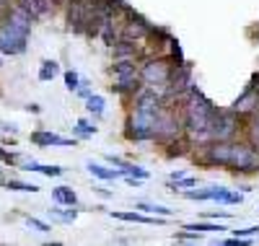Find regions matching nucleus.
I'll return each mask as SVG.
<instances>
[{"instance_id": "obj_1", "label": "nucleus", "mask_w": 259, "mask_h": 246, "mask_svg": "<svg viewBox=\"0 0 259 246\" xmlns=\"http://www.w3.org/2000/svg\"><path fill=\"white\" fill-rule=\"evenodd\" d=\"M163 109V94L156 88L143 86L135 96L127 99V119H124V138L130 143H153L156 138V119Z\"/></svg>"}, {"instance_id": "obj_2", "label": "nucleus", "mask_w": 259, "mask_h": 246, "mask_svg": "<svg viewBox=\"0 0 259 246\" xmlns=\"http://www.w3.org/2000/svg\"><path fill=\"white\" fill-rule=\"evenodd\" d=\"M31 13L18 6L8 3L6 11L0 13V52L3 55H24L26 42L31 34Z\"/></svg>"}, {"instance_id": "obj_3", "label": "nucleus", "mask_w": 259, "mask_h": 246, "mask_svg": "<svg viewBox=\"0 0 259 246\" xmlns=\"http://www.w3.org/2000/svg\"><path fill=\"white\" fill-rule=\"evenodd\" d=\"M218 114V106H215L197 86H192V91L187 94L184 104H182V117H184V132L189 135V140L197 145L207 140L210 125Z\"/></svg>"}, {"instance_id": "obj_4", "label": "nucleus", "mask_w": 259, "mask_h": 246, "mask_svg": "<svg viewBox=\"0 0 259 246\" xmlns=\"http://www.w3.org/2000/svg\"><path fill=\"white\" fill-rule=\"evenodd\" d=\"M109 75H112L109 91L117 94V96H122V99L135 96L140 88H143L140 62H138V60H114L112 68H109Z\"/></svg>"}, {"instance_id": "obj_5", "label": "nucleus", "mask_w": 259, "mask_h": 246, "mask_svg": "<svg viewBox=\"0 0 259 246\" xmlns=\"http://www.w3.org/2000/svg\"><path fill=\"white\" fill-rule=\"evenodd\" d=\"M174 60L163 52H153V55H145L140 60V78H143V86L148 88H156V91H163L168 86V78H171V70H174Z\"/></svg>"}, {"instance_id": "obj_6", "label": "nucleus", "mask_w": 259, "mask_h": 246, "mask_svg": "<svg viewBox=\"0 0 259 246\" xmlns=\"http://www.w3.org/2000/svg\"><path fill=\"white\" fill-rule=\"evenodd\" d=\"M233 140H205L192 148L189 158L202 169H228Z\"/></svg>"}, {"instance_id": "obj_7", "label": "nucleus", "mask_w": 259, "mask_h": 246, "mask_svg": "<svg viewBox=\"0 0 259 246\" xmlns=\"http://www.w3.org/2000/svg\"><path fill=\"white\" fill-rule=\"evenodd\" d=\"M228 171L236 176H251L259 174V148H254L246 138H236L231 143V161Z\"/></svg>"}, {"instance_id": "obj_8", "label": "nucleus", "mask_w": 259, "mask_h": 246, "mask_svg": "<svg viewBox=\"0 0 259 246\" xmlns=\"http://www.w3.org/2000/svg\"><path fill=\"white\" fill-rule=\"evenodd\" d=\"M244 117H239L236 111L228 109H218L210 132H207V140H236V138H244Z\"/></svg>"}, {"instance_id": "obj_9", "label": "nucleus", "mask_w": 259, "mask_h": 246, "mask_svg": "<svg viewBox=\"0 0 259 246\" xmlns=\"http://www.w3.org/2000/svg\"><path fill=\"white\" fill-rule=\"evenodd\" d=\"M91 16H94V6L91 0H68V29L73 34H83L91 24Z\"/></svg>"}, {"instance_id": "obj_10", "label": "nucleus", "mask_w": 259, "mask_h": 246, "mask_svg": "<svg viewBox=\"0 0 259 246\" xmlns=\"http://www.w3.org/2000/svg\"><path fill=\"white\" fill-rule=\"evenodd\" d=\"M112 57L114 60H143L145 57V50H143V42H133V39H119L114 47H112Z\"/></svg>"}, {"instance_id": "obj_11", "label": "nucleus", "mask_w": 259, "mask_h": 246, "mask_svg": "<svg viewBox=\"0 0 259 246\" xmlns=\"http://www.w3.org/2000/svg\"><path fill=\"white\" fill-rule=\"evenodd\" d=\"M34 145H41V148H50V145H55V148H75V138H62V135H57V132H47V130H36V132H31V138H29Z\"/></svg>"}, {"instance_id": "obj_12", "label": "nucleus", "mask_w": 259, "mask_h": 246, "mask_svg": "<svg viewBox=\"0 0 259 246\" xmlns=\"http://www.w3.org/2000/svg\"><path fill=\"white\" fill-rule=\"evenodd\" d=\"M112 218L114 220H122V223H143V226H161L168 218H161V215H148V213H135V210H112Z\"/></svg>"}, {"instance_id": "obj_13", "label": "nucleus", "mask_w": 259, "mask_h": 246, "mask_svg": "<svg viewBox=\"0 0 259 246\" xmlns=\"http://www.w3.org/2000/svg\"><path fill=\"white\" fill-rule=\"evenodd\" d=\"M231 109H233L239 117H244V119L251 117L254 111L259 109V91H249V88H244V94L231 104Z\"/></svg>"}, {"instance_id": "obj_14", "label": "nucleus", "mask_w": 259, "mask_h": 246, "mask_svg": "<svg viewBox=\"0 0 259 246\" xmlns=\"http://www.w3.org/2000/svg\"><path fill=\"white\" fill-rule=\"evenodd\" d=\"M163 148V155L166 158H187V155L192 153L194 143L189 140V135H182V138H174V140H168Z\"/></svg>"}, {"instance_id": "obj_15", "label": "nucleus", "mask_w": 259, "mask_h": 246, "mask_svg": "<svg viewBox=\"0 0 259 246\" xmlns=\"http://www.w3.org/2000/svg\"><path fill=\"white\" fill-rule=\"evenodd\" d=\"M85 169H89V174L91 176H96V179H101V182H117V179H124V174L117 169V166H104V163H96V161H89L85 163Z\"/></svg>"}, {"instance_id": "obj_16", "label": "nucleus", "mask_w": 259, "mask_h": 246, "mask_svg": "<svg viewBox=\"0 0 259 246\" xmlns=\"http://www.w3.org/2000/svg\"><path fill=\"white\" fill-rule=\"evenodd\" d=\"M52 199L57 205H62V208H75L78 205V194L70 187H55L52 189Z\"/></svg>"}, {"instance_id": "obj_17", "label": "nucleus", "mask_w": 259, "mask_h": 246, "mask_svg": "<svg viewBox=\"0 0 259 246\" xmlns=\"http://www.w3.org/2000/svg\"><path fill=\"white\" fill-rule=\"evenodd\" d=\"M244 138L254 148H259V109L254 111L251 117H246V122H244Z\"/></svg>"}, {"instance_id": "obj_18", "label": "nucleus", "mask_w": 259, "mask_h": 246, "mask_svg": "<svg viewBox=\"0 0 259 246\" xmlns=\"http://www.w3.org/2000/svg\"><path fill=\"white\" fill-rule=\"evenodd\" d=\"M184 228H189V231H197V233H215V231H228L226 226H221V223H215L212 218H207V220H197V223H184Z\"/></svg>"}, {"instance_id": "obj_19", "label": "nucleus", "mask_w": 259, "mask_h": 246, "mask_svg": "<svg viewBox=\"0 0 259 246\" xmlns=\"http://www.w3.org/2000/svg\"><path fill=\"white\" fill-rule=\"evenodd\" d=\"M135 210H143L148 215H161V218H171L174 215V210L166 208V205H158V202H148V199H140V202H135Z\"/></svg>"}, {"instance_id": "obj_20", "label": "nucleus", "mask_w": 259, "mask_h": 246, "mask_svg": "<svg viewBox=\"0 0 259 246\" xmlns=\"http://www.w3.org/2000/svg\"><path fill=\"white\" fill-rule=\"evenodd\" d=\"M24 171H36V174H45V176H62L65 174L62 166H50V163H39V161H26Z\"/></svg>"}, {"instance_id": "obj_21", "label": "nucleus", "mask_w": 259, "mask_h": 246, "mask_svg": "<svg viewBox=\"0 0 259 246\" xmlns=\"http://www.w3.org/2000/svg\"><path fill=\"white\" fill-rule=\"evenodd\" d=\"M60 75V65H57V60H45L39 65V80L41 83H50V80H55Z\"/></svg>"}, {"instance_id": "obj_22", "label": "nucleus", "mask_w": 259, "mask_h": 246, "mask_svg": "<svg viewBox=\"0 0 259 246\" xmlns=\"http://www.w3.org/2000/svg\"><path fill=\"white\" fill-rule=\"evenodd\" d=\"M85 109H89V114H94V117H104V111H106V101H104V96L91 94L89 99H85Z\"/></svg>"}, {"instance_id": "obj_23", "label": "nucleus", "mask_w": 259, "mask_h": 246, "mask_svg": "<svg viewBox=\"0 0 259 246\" xmlns=\"http://www.w3.org/2000/svg\"><path fill=\"white\" fill-rule=\"evenodd\" d=\"M96 132H99V127H96L91 119H78V122H75V138H80V140L94 138Z\"/></svg>"}, {"instance_id": "obj_24", "label": "nucleus", "mask_w": 259, "mask_h": 246, "mask_svg": "<svg viewBox=\"0 0 259 246\" xmlns=\"http://www.w3.org/2000/svg\"><path fill=\"white\" fill-rule=\"evenodd\" d=\"M192 187H197V179L194 176H182V179H177V182H168L171 192H184V189H192Z\"/></svg>"}, {"instance_id": "obj_25", "label": "nucleus", "mask_w": 259, "mask_h": 246, "mask_svg": "<svg viewBox=\"0 0 259 246\" xmlns=\"http://www.w3.org/2000/svg\"><path fill=\"white\" fill-rule=\"evenodd\" d=\"M6 187L8 189H13V192H39V187L36 184H29V182H21V179H8L6 182Z\"/></svg>"}, {"instance_id": "obj_26", "label": "nucleus", "mask_w": 259, "mask_h": 246, "mask_svg": "<svg viewBox=\"0 0 259 246\" xmlns=\"http://www.w3.org/2000/svg\"><path fill=\"white\" fill-rule=\"evenodd\" d=\"M62 78H65V88H68V91H73V94H75L78 88H80V75H78L75 70H65V75H62Z\"/></svg>"}, {"instance_id": "obj_27", "label": "nucleus", "mask_w": 259, "mask_h": 246, "mask_svg": "<svg viewBox=\"0 0 259 246\" xmlns=\"http://www.w3.org/2000/svg\"><path fill=\"white\" fill-rule=\"evenodd\" d=\"M52 215H55L57 220H62V223H73V220L78 218V210H62V205H57V208L52 210Z\"/></svg>"}, {"instance_id": "obj_28", "label": "nucleus", "mask_w": 259, "mask_h": 246, "mask_svg": "<svg viewBox=\"0 0 259 246\" xmlns=\"http://www.w3.org/2000/svg\"><path fill=\"white\" fill-rule=\"evenodd\" d=\"M202 236L197 233V231H189V228H184V231H177L174 233V241H189V243H197Z\"/></svg>"}, {"instance_id": "obj_29", "label": "nucleus", "mask_w": 259, "mask_h": 246, "mask_svg": "<svg viewBox=\"0 0 259 246\" xmlns=\"http://www.w3.org/2000/svg\"><path fill=\"white\" fill-rule=\"evenodd\" d=\"M124 174H127V176H138V179H143V182L150 176V171H148V169H143V166H138V163H130V169H127Z\"/></svg>"}, {"instance_id": "obj_30", "label": "nucleus", "mask_w": 259, "mask_h": 246, "mask_svg": "<svg viewBox=\"0 0 259 246\" xmlns=\"http://www.w3.org/2000/svg\"><path fill=\"white\" fill-rule=\"evenodd\" d=\"M26 226L34 228V231H39V233H50V231H52L45 220H36V218H26Z\"/></svg>"}, {"instance_id": "obj_31", "label": "nucleus", "mask_w": 259, "mask_h": 246, "mask_svg": "<svg viewBox=\"0 0 259 246\" xmlns=\"http://www.w3.org/2000/svg\"><path fill=\"white\" fill-rule=\"evenodd\" d=\"M106 163H112V166H117V169H119L122 174H124V171L130 169V161H124V158H119V155H112V153H109V155H106Z\"/></svg>"}, {"instance_id": "obj_32", "label": "nucleus", "mask_w": 259, "mask_h": 246, "mask_svg": "<svg viewBox=\"0 0 259 246\" xmlns=\"http://www.w3.org/2000/svg\"><path fill=\"white\" fill-rule=\"evenodd\" d=\"M233 236H241V238H251V236H259V226H249V228H236Z\"/></svg>"}, {"instance_id": "obj_33", "label": "nucleus", "mask_w": 259, "mask_h": 246, "mask_svg": "<svg viewBox=\"0 0 259 246\" xmlns=\"http://www.w3.org/2000/svg\"><path fill=\"white\" fill-rule=\"evenodd\" d=\"M18 161V155L16 153H11V150H6V148H0V163H16Z\"/></svg>"}, {"instance_id": "obj_34", "label": "nucleus", "mask_w": 259, "mask_h": 246, "mask_svg": "<svg viewBox=\"0 0 259 246\" xmlns=\"http://www.w3.org/2000/svg\"><path fill=\"white\" fill-rule=\"evenodd\" d=\"M75 94H78V96H80V99L85 101V99H89V96H91L94 91H91V88H89V83H85V80H80V88H78Z\"/></svg>"}, {"instance_id": "obj_35", "label": "nucleus", "mask_w": 259, "mask_h": 246, "mask_svg": "<svg viewBox=\"0 0 259 246\" xmlns=\"http://www.w3.org/2000/svg\"><path fill=\"white\" fill-rule=\"evenodd\" d=\"M246 88H249V91H259V70H254V73H251V78H249Z\"/></svg>"}, {"instance_id": "obj_36", "label": "nucleus", "mask_w": 259, "mask_h": 246, "mask_svg": "<svg viewBox=\"0 0 259 246\" xmlns=\"http://www.w3.org/2000/svg\"><path fill=\"white\" fill-rule=\"evenodd\" d=\"M94 192H96L99 197H104V199H109V197H112V192H109V189H104V187H94Z\"/></svg>"}, {"instance_id": "obj_37", "label": "nucleus", "mask_w": 259, "mask_h": 246, "mask_svg": "<svg viewBox=\"0 0 259 246\" xmlns=\"http://www.w3.org/2000/svg\"><path fill=\"white\" fill-rule=\"evenodd\" d=\"M182 176H187L182 169H177V171H171V176H168V182H177V179H182Z\"/></svg>"}, {"instance_id": "obj_38", "label": "nucleus", "mask_w": 259, "mask_h": 246, "mask_svg": "<svg viewBox=\"0 0 259 246\" xmlns=\"http://www.w3.org/2000/svg\"><path fill=\"white\" fill-rule=\"evenodd\" d=\"M26 109H29V111H34V114H39V111H41V106H39V104H29Z\"/></svg>"}, {"instance_id": "obj_39", "label": "nucleus", "mask_w": 259, "mask_h": 246, "mask_svg": "<svg viewBox=\"0 0 259 246\" xmlns=\"http://www.w3.org/2000/svg\"><path fill=\"white\" fill-rule=\"evenodd\" d=\"M0 182H3V176H0Z\"/></svg>"}, {"instance_id": "obj_40", "label": "nucleus", "mask_w": 259, "mask_h": 246, "mask_svg": "<svg viewBox=\"0 0 259 246\" xmlns=\"http://www.w3.org/2000/svg\"><path fill=\"white\" fill-rule=\"evenodd\" d=\"M0 65H3V60H0Z\"/></svg>"}]
</instances>
